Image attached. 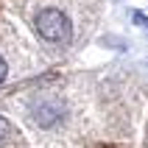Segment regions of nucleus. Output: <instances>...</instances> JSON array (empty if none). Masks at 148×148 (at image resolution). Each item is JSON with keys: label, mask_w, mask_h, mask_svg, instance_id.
Returning a JSON list of instances; mask_svg holds the SVG:
<instances>
[{"label": "nucleus", "mask_w": 148, "mask_h": 148, "mask_svg": "<svg viewBox=\"0 0 148 148\" xmlns=\"http://www.w3.org/2000/svg\"><path fill=\"white\" fill-rule=\"evenodd\" d=\"M34 28H36V34H39L42 39H48V42H62V45H67V42L73 39L70 17H67L62 8H53V6L36 11V17H34Z\"/></svg>", "instance_id": "f257e3e1"}, {"label": "nucleus", "mask_w": 148, "mask_h": 148, "mask_svg": "<svg viewBox=\"0 0 148 148\" xmlns=\"http://www.w3.org/2000/svg\"><path fill=\"white\" fill-rule=\"evenodd\" d=\"M56 117H59V106H56V103H36V109H34V120H36L39 126H50Z\"/></svg>", "instance_id": "f03ea898"}, {"label": "nucleus", "mask_w": 148, "mask_h": 148, "mask_svg": "<svg viewBox=\"0 0 148 148\" xmlns=\"http://www.w3.org/2000/svg\"><path fill=\"white\" fill-rule=\"evenodd\" d=\"M8 137H11V123H8L6 117L0 115V145H3V143H6Z\"/></svg>", "instance_id": "7ed1b4c3"}, {"label": "nucleus", "mask_w": 148, "mask_h": 148, "mask_svg": "<svg viewBox=\"0 0 148 148\" xmlns=\"http://www.w3.org/2000/svg\"><path fill=\"white\" fill-rule=\"evenodd\" d=\"M134 23H140V25H145V28H148V17H145V14H140V11H137V14H134Z\"/></svg>", "instance_id": "20e7f679"}, {"label": "nucleus", "mask_w": 148, "mask_h": 148, "mask_svg": "<svg viewBox=\"0 0 148 148\" xmlns=\"http://www.w3.org/2000/svg\"><path fill=\"white\" fill-rule=\"evenodd\" d=\"M6 73H8V70H6V59L0 56V84H3V78H6Z\"/></svg>", "instance_id": "39448f33"}]
</instances>
